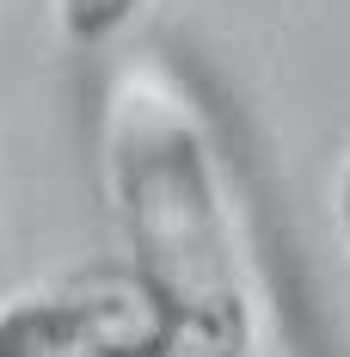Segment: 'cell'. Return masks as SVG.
Here are the masks:
<instances>
[{"mask_svg":"<svg viewBox=\"0 0 350 357\" xmlns=\"http://www.w3.org/2000/svg\"><path fill=\"white\" fill-rule=\"evenodd\" d=\"M332 215H338V234L350 247V154L338 160V178H332Z\"/></svg>","mask_w":350,"mask_h":357,"instance_id":"obj_4","label":"cell"},{"mask_svg":"<svg viewBox=\"0 0 350 357\" xmlns=\"http://www.w3.org/2000/svg\"><path fill=\"white\" fill-rule=\"evenodd\" d=\"M141 6L148 0H56V31L80 50H93V43H111L117 31H129Z\"/></svg>","mask_w":350,"mask_h":357,"instance_id":"obj_3","label":"cell"},{"mask_svg":"<svg viewBox=\"0 0 350 357\" xmlns=\"http://www.w3.org/2000/svg\"><path fill=\"white\" fill-rule=\"evenodd\" d=\"M0 357H166V321L129 271L0 302Z\"/></svg>","mask_w":350,"mask_h":357,"instance_id":"obj_2","label":"cell"},{"mask_svg":"<svg viewBox=\"0 0 350 357\" xmlns=\"http://www.w3.org/2000/svg\"><path fill=\"white\" fill-rule=\"evenodd\" d=\"M105 197L123 271L166 321V357H252L258 296L197 99L160 62H129L105 93Z\"/></svg>","mask_w":350,"mask_h":357,"instance_id":"obj_1","label":"cell"}]
</instances>
